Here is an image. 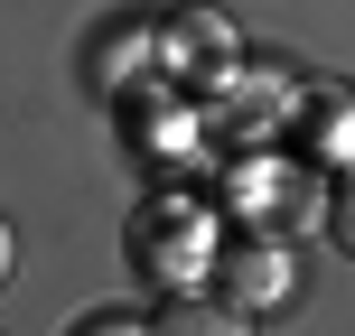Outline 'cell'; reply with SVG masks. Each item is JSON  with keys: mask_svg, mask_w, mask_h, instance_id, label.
<instances>
[{"mask_svg": "<svg viewBox=\"0 0 355 336\" xmlns=\"http://www.w3.org/2000/svg\"><path fill=\"white\" fill-rule=\"evenodd\" d=\"M122 252H131V271H141L150 290H187V281H206V262H215V243H206V206H187V196H150V206H131V224H122Z\"/></svg>", "mask_w": 355, "mask_h": 336, "instance_id": "6da1fadb", "label": "cell"}, {"mask_svg": "<svg viewBox=\"0 0 355 336\" xmlns=\"http://www.w3.org/2000/svg\"><path fill=\"white\" fill-rule=\"evenodd\" d=\"M225 299L243 308V318H281L300 290H290V252L281 243H243V252H225Z\"/></svg>", "mask_w": 355, "mask_h": 336, "instance_id": "7a4b0ae2", "label": "cell"}, {"mask_svg": "<svg viewBox=\"0 0 355 336\" xmlns=\"http://www.w3.org/2000/svg\"><path fill=\"white\" fill-rule=\"evenodd\" d=\"M159 47H168V75H215L234 56V28L215 10H187V19H168L159 28Z\"/></svg>", "mask_w": 355, "mask_h": 336, "instance_id": "3957f363", "label": "cell"}, {"mask_svg": "<svg viewBox=\"0 0 355 336\" xmlns=\"http://www.w3.org/2000/svg\"><path fill=\"white\" fill-rule=\"evenodd\" d=\"M159 336H252V318L225 299V290H215V299H206V290H178L168 318H159Z\"/></svg>", "mask_w": 355, "mask_h": 336, "instance_id": "277c9868", "label": "cell"}, {"mask_svg": "<svg viewBox=\"0 0 355 336\" xmlns=\"http://www.w3.org/2000/svg\"><path fill=\"white\" fill-rule=\"evenodd\" d=\"M327 243H337L346 262H355V177H346L337 196H327Z\"/></svg>", "mask_w": 355, "mask_h": 336, "instance_id": "5b68a950", "label": "cell"}, {"mask_svg": "<svg viewBox=\"0 0 355 336\" xmlns=\"http://www.w3.org/2000/svg\"><path fill=\"white\" fill-rule=\"evenodd\" d=\"M75 336H159V327H150V318H122V308H103V318H85Z\"/></svg>", "mask_w": 355, "mask_h": 336, "instance_id": "8992f818", "label": "cell"}, {"mask_svg": "<svg viewBox=\"0 0 355 336\" xmlns=\"http://www.w3.org/2000/svg\"><path fill=\"white\" fill-rule=\"evenodd\" d=\"M0 281H10V224H0Z\"/></svg>", "mask_w": 355, "mask_h": 336, "instance_id": "52a82bcc", "label": "cell"}]
</instances>
